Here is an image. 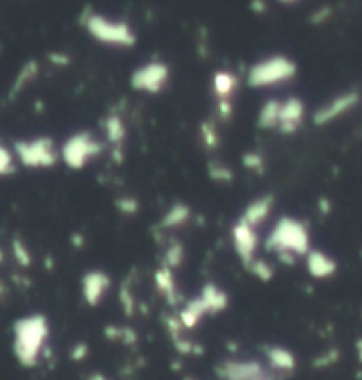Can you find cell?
<instances>
[{
    "label": "cell",
    "mask_w": 362,
    "mask_h": 380,
    "mask_svg": "<svg viewBox=\"0 0 362 380\" xmlns=\"http://www.w3.org/2000/svg\"><path fill=\"white\" fill-rule=\"evenodd\" d=\"M14 173V158L4 146H0V176H8Z\"/></svg>",
    "instance_id": "4316f807"
},
{
    "label": "cell",
    "mask_w": 362,
    "mask_h": 380,
    "mask_svg": "<svg viewBox=\"0 0 362 380\" xmlns=\"http://www.w3.org/2000/svg\"><path fill=\"white\" fill-rule=\"evenodd\" d=\"M209 175H211V178L217 179V181H229V179L233 178L231 170L226 169L224 166H217V167H211L209 169Z\"/></svg>",
    "instance_id": "1f68e13d"
},
{
    "label": "cell",
    "mask_w": 362,
    "mask_h": 380,
    "mask_svg": "<svg viewBox=\"0 0 362 380\" xmlns=\"http://www.w3.org/2000/svg\"><path fill=\"white\" fill-rule=\"evenodd\" d=\"M244 166L247 169L254 170V173H261L263 167H265V160L258 153H247L244 157Z\"/></svg>",
    "instance_id": "f546056e"
},
{
    "label": "cell",
    "mask_w": 362,
    "mask_h": 380,
    "mask_svg": "<svg viewBox=\"0 0 362 380\" xmlns=\"http://www.w3.org/2000/svg\"><path fill=\"white\" fill-rule=\"evenodd\" d=\"M199 297L201 301L205 302L206 309H208L209 315H217V313H222L226 311L227 304H229V297H227V293L224 292L220 286L214 283H206L203 286L201 293H199Z\"/></svg>",
    "instance_id": "d6986e66"
},
{
    "label": "cell",
    "mask_w": 362,
    "mask_h": 380,
    "mask_svg": "<svg viewBox=\"0 0 362 380\" xmlns=\"http://www.w3.org/2000/svg\"><path fill=\"white\" fill-rule=\"evenodd\" d=\"M250 8L256 11V13H263V11H266V4L263 2V0H253V5Z\"/></svg>",
    "instance_id": "836d02e7"
},
{
    "label": "cell",
    "mask_w": 362,
    "mask_h": 380,
    "mask_svg": "<svg viewBox=\"0 0 362 380\" xmlns=\"http://www.w3.org/2000/svg\"><path fill=\"white\" fill-rule=\"evenodd\" d=\"M355 349H357V359L362 363V338H359L357 343H355Z\"/></svg>",
    "instance_id": "e575fe53"
},
{
    "label": "cell",
    "mask_w": 362,
    "mask_h": 380,
    "mask_svg": "<svg viewBox=\"0 0 362 380\" xmlns=\"http://www.w3.org/2000/svg\"><path fill=\"white\" fill-rule=\"evenodd\" d=\"M118 208L122 212V214L131 215L139 210V203H137L133 197H122V199H119L118 201Z\"/></svg>",
    "instance_id": "4dcf8cb0"
},
{
    "label": "cell",
    "mask_w": 362,
    "mask_h": 380,
    "mask_svg": "<svg viewBox=\"0 0 362 380\" xmlns=\"http://www.w3.org/2000/svg\"><path fill=\"white\" fill-rule=\"evenodd\" d=\"M50 336V324L41 313L23 316L13 325V352L25 368H34L41 361Z\"/></svg>",
    "instance_id": "6da1fadb"
},
{
    "label": "cell",
    "mask_w": 362,
    "mask_h": 380,
    "mask_svg": "<svg viewBox=\"0 0 362 380\" xmlns=\"http://www.w3.org/2000/svg\"><path fill=\"white\" fill-rule=\"evenodd\" d=\"M306 267L314 279H331L337 272V262L331 254L318 249H311L306 254Z\"/></svg>",
    "instance_id": "5bb4252c"
},
{
    "label": "cell",
    "mask_w": 362,
    "mask_h": 380,
    "mask_svg": "<svg viewBox=\"0 0 362 380\" xmlns=\"http://www.w3.org/2000/svg\"><path fill=\"white\" fill-rule=\"evenodd\" d=\"M201 134H203V139H205V144L208 146V148H215V146L218 144V134L211 123L203 125Z\"/></svg>",
    "instance_id": "f1b7e54d"
},
{
    "label": "cell",
    "mask_w": 362,
    "mask_h": 380,
    "mask_svg": "<svg viewBox=\"0 0 362 380\" xmlns=\"http://www.w3.org/2000/svg\"><path fill=\"white\" fill-rule=\"evenodd\" d=\"M281 100H268L263 103L258 114V127L263 130H274L279 125Z\"/></svg>",
    "instance_id": "44dd1931"
},
{
    "label": "cell",
    "mask_w": 362,
    "mask_h": 380,
    "mask_svg": "<svg viewBox=\"0 0 362 380\" xmlns=\"http://www.w3.org/2000/svg\"><path fill=\"white\" fill-rule=\"evenodd\" d=\"M218 377L222 380H250L261 379V377H274L270 370H266L258 361H226L217 366ZM275 379V377H274Z\"/></svg>",
    "instance_id": "8fae6325"
},
{
    "label": "cell",
    "mask_w": 362,
    "mask_h": 380,
    "mask_svg": "<svg viewBox=\"0 0 362 380\" xmlns=\"http://www.w3.org/2000/svg\"><path fill=\"white\" fill-rule=\"evenodd\" d=\"M263 354L274 377H289L297 370V357L286 346L265 345Z\"/></svg>",
    "instance_id": "7c38bea8"
},
{
    "label": "cell",
    "mask_w": 362,
    "mask_h": 380,
    "mask_svg": "<svg viewBox=\"0 0 362 380\" xmlns=\"http://www.w3.org/2000/svg\"><path fill=\"white\" fill-rule=\"evenodd\" d=\"M211 89H214L217 101L233 100L236 89H238V77L227 70L215 71L214 79H211Z\"/></svg>",
    "instance_id": "ac0fdd59"
},
{
    "label": "cell",
    "mask_w": 362,
    "mask_h": 380,
    "mask_svg": "<svg viewBox=\"0 0 362 380\" xmlns=\"http://www.w3.org/2000/svg\"><path fill=\"white\" fill-rule=\"evenodd\" d=\"M105 134H107V140L116 148H121L127 137V127L119 116H109L105 121Z\"/></svg>",
    "instance_id": "7402d4cb"
},
{
    "label": "cell",
    "mask_w": 362,
    "mask_h": 380,
    "mask_svg": "<svg viewBox=\"0 0 362 380\" xmlns=\"http://www.w3.org/2000/svg\"><path fill=\"white\" fill-rule=\"evenodd\" d=\"M274 203H275L274 196H270V194L256 197L254 201H250L249 205L245 206V210L240 218L258 229V227L265 223L266 218L270 217L272 210H274Z\"/></svg>",
    "instance_id": "9a60e30c"
},
{
    "label": "cell",
    "mask_w": 362,
    "mask_h": 380,
    "mask_svg": "<svg viewBox=\"0 0 362 380\" xmlns=\"http://www.w3.org/2000/svg\"><path fill=\"white\" fill-rule=\"evenodd\" d=\"M337 359H339V350H336V349L327 350V352H323L318 359H314V366L328 368V366H332V364H336Z\"/></svg>",
    "instance_id": "83f0119b"
},
{
    "label": "cell",
    "mask_w": 362,
    "mask_h": 380,
    "mask_svg": "<svg viewBox=\"0 0 362 380\" xmlns=\"http://www.w3.org/2000/svg\"><path fill=\"white\" fill-rule=\"evenodd\" d=\"M192 218V210L190 206L185 205V203H174L170 206L169 210L164 214L160 220L161 229H176V227H181Z\"/></svg>",
    "instance_id": "ffe728a7"
},
{
    "label": "cell",
    "mask_w": 362,
    "mask_h": 380,
    "mask_svg": "<svg viewBox=\"0 0 362 380\" xmlns=\"http://www.w3.org/2000/svg\"><path fill=\"white\" fill-rule=\"evenodd\" d=\"M170 68L164 61H148L135 68L130 77V86L144 94H160L167 88Z\"/></svg>",
    "instance_id": "52a82bcc"
},
{
    "label": "cell",
    "mask_w": 362,
    "mask_h": 380,
    "mask_svg": "<svg viewBox=\"0 0 362 380\" xmlns=\"http://www.w3.org/2000/svg\"><path fill=\"white\" fill-rule=\"evenodd\" d=\"M13 254H14V259H16L22 267H29L32 263V256L27 249V245L23 244L22 240H13Z\"/></svg>",
    "instance_id": "484cf974"
},
{
    "label": "cell",
    "mask_w": 362,
    "mask_h": 380,
    "mask_svg": "<svg viewBox=\"0 0 362 380\" xmlns=\"http://www.w3.org/2000/svg\"><path fill=\"white\" fill-rule=\"evenodd\" d=\"M2 258H4V254H2V251H0V262H2Z\"/></svg>",
    "instance_id": "74e56055"
},
{
    "label": "cell",
    "mask_w": 362,
    "mask_h": 380,
    "mask_svg": "<svg viewBox=\"0 0 362 380\" xmlns=\"http://www.w3.org/2000/svg\"><path fill=\"white\" fill-rule=\"evenodd\" d=\"M359 103H361V92L355 91V89L339 92V94L332 97L331 100H327L314 110L313 123L316 127H327V125L336 123L337 119L345 118L346 114L357 109Z\"/></svg>",
    "instance_id": "ba28073f"
},
{
    "label": "cell",
    "mask_w": 362,
    "mask_h": 380,
    "mask_svg": "<svg viewBox=\"0 0 362 380\" xmlns=\"http://www.w3.org/2000/svg\"><path fill=\"white\" fill-rule=\"evenodd\" d=\"M18 160L31 169H49L55 166L59 153L55 142L50 137H36L31 140H20L14 146Z\"/></svg>",
    "instance_id": "8992f818"
},
{
    "label": "cell",
    "mask_w": 362,
    "mask_h": 380,
    "mask_svg": "<svg viewBox=\"0 0 362 380\" xmlns=\"http://www.w3.org/2000/svg\"><path fill=\"white\" fill-rule=\"evenodd\" d=\"M279 4H284V5H292V4H297V2H300V0H277Z\"/></svg>",
    "instance_id": "8d00e7d4"
},
{
    "label": "cell",
    "mask_w": 362,
    "mask_h": 380,
    "mask_svg": "<svg viewBox=\"0 0 362 380\" xmlns=\"http://www.w3.org/2000/svg\"><path fill=\"white\" fill-rule=\"evenodd\" d=\"M82 25L92 40L114 49H131L137 43V34L125 20H114L101 13L89 11L82 16Z\"/></svg>",
    "instance_id": "3957f363"
},
{
    "label": "cell",
    "mask_w": 362,
    "mask_h": 380,
    "mask_svg": "<svg viewBox=\"0 0 362 380\" xmlns=\"http://www.w3.org/2000/svg\"><path fill=\"white\" fill-rule=\"evenodd\" d=\"M247 268L261 281H270L272 277H274V268H272V265L270 263L263 262V259L256 258Z\"/></svg>",
    "instance_id": "d4e9b609"
},
{
    "label": "cell",
    "mask_w": 362,
    "mask_h": 380,
    "mask_svg": "<svg viewBox=\"0 0 362 380\" xmlns=\"http://www.w3.org/2000/svg\"><path fill=\"white\" fill-rule=\"evenodd\" d=\"M297 77V64L288 55H268L261 61L254 62L247 73L249 88L265 89L283 86Z\"/></svg>",
    "instance_id": "277c9868"
},
{
    "label": "cell",
    "mask_w": 362,
    "mask_h": 380,
    "mask_svg": "<svg viewBox=\"0 0 362 380\" xmlns=\"http://www.w3.org/2000/svg\"><path fill=\"white\" fill-rule=\"evenodd\" d=\"M110 275L107 272L94 268V270H88L82 275L80 281V290H82V299L86 304L91 307L100 306L105 301L107 293L110 290Z\"/></svg>",
    "instance_id": "30bf717a"
},
{
    "label": "cell",
    "mask_w": 362,
    "mask_h": 380,
    "mask_svg": "<svg viewBox=\"0 0 362 380\" xmlns=\"http://www.w3.org/2000/svg\"><path fill=\"white\" fill-rule=\"evenodd\" d=\"M183 245L179 244V242H172L170 245H167L166 254H164V267H169L174 270L183 262Z\"/></svg>",
    "instance_id": "603a6c76"
},
{
    "label": "cell",
    "mask_w": 362,
    "mask_h": 380,
    "mask_svg": "<svg viewBox=\"0 0 362 380\" xmlns=\"http://www.w3.org/2000/svg\"><path fill=\"white\" fill-rule=\"evenodd\" d=\"M208 309H206L205 302L201 301V297H196V299H190V301L185 304L178 313V318L183 325L185 331H192V329L199 327L203 320L208 316Z\"/></svg>",
    "instance_id": "e0dca14e"
},
{
    "label": "cell",
    "mask_w": 362,
    "mask_h": 380,
    "mask_svg": "<svg viewBox=\"0 0 362 380\" xmlns=\"http://www.w3.org/2000/svg\"><path fill=\"white\" fill-rule=\"evenodd\" d=\"M100 140L94 137V134L91 131H75L73 136H70L64 140V144L61 146V155L62 162L66 164V167H70L73 170H80L83 167H88L92 162V158H96L101 153Z\"/></svg>",
    "instance_id": "5b68a950"
},
{
    "label": "cell",
    "mask_w": 362,
    "mask_h": 380,
    "mask_svg": "<svg viewBox=\"0 0 362 380\" xmlns=\"http://www.w3.org/2000/svg\"><path fill=\"white\" fill-rule=\"evenodd\" d=\"M155 286H157L158 293L169 302L170 306H176V304H178L179 301L178 283H176L172 268L164 267V265H161V267L155 272Z\"/></svg>",
    "instance_id": "2e32d148"
},
{
    "label": "cell",
    "mask_w": 362,
    "mask_h": 380,
    "mask_svg": "<svg viewBox=\"0 0 362 380\" xmlns=\"http://www.w3.org/2000/svg\"><path fill=\"white\" fill-rule=\"evenodd\" d=\"M105 332H107L109 340L121 341L125 345H133L137 341V334L130 327H121V325H118V327H107Z\"/></svg>",
    "instance_id": "cb8c5ba5"
},
{
    "label": "cell",
    "mask_w": 362,
    "mask_h": 380,
    "mask_svg": "<svg viewBox=\"0 0 362 380\" xmlns=\"http://www.w3.org/2000/svg\"><path fill=\"white\" fill-rule=\"evenodd\" d=\"M88 380H109V379H107V377H105L103 373H91Z\"/></svg>",
    "instance_id": "d590c367"
},
{
    "label": "cell",
    "mask_w": 362,
    "mask_h": 380,
    "mask_svg": "<svg viewBox=\"0 0 362 380\" xmlns=\"http://www.w3.org/2000/svg\"><path fill=\"white\" fill-rule=\"evenodd\" d=\"M266 249L275 253L283 262L293 263L298 256H306L311 251L309 229L295 217H281L266 236Z\"/></svg>",
    "instance_id": "7a4b0ae2"
},
{
    "label": "cell",
    "mask_w": 362,
    "mask_h": 380,
    "mask_svg": "<svg viewBox=\"0 0 362 380\" xmlns=\"http://www.w3.org/2000/svg\"><path fill=\"white\" fill-rule=\"evenodd\" d=\"M89 354V349L86 343H77V345L73 346V350H71L70 357L73 359V361H82V359L88 357Z\"/></svg>",
    "instance_id": "d6a6232c"
},
{
    "label": "cell",
    "mask_w": 362,
    "mask_h": 380,
    "mask_svg": "<svg viewBox=\"0 0 362 380\" xmlns=\"http://www.w3.org/2000/svg\"><path fill=\"white\" fill-rule=\"evenodd\" d=\"M231 242L236 256L242 259L245 267H249L250 263L256 259V251H258L259 245V236L256 227L238 218L231 227Z\"/></svg>",
    "instance_id": "9c48e42d"
},
{
    "label": "cell",
    "mask_w": 362,
    "mask_h": 380,
    "mask_svg": "<svg viewBox=\"0 0 362 380\" xmlns=\"http://www.w3.org/2000/svg\"><path fill=\"white\" fill-rule=\"evenodd\" d=\"M304 119H306V105L300 98L292 97L281 100L279 125H277V130L281 134H295L302 127Z\"/></svg>",
    "instance_id": "4fadbf2b"
}]
</instances>
